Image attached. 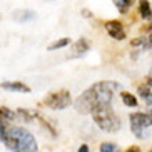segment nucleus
Returning <instances> with one entry per match:
<instances>
[{"label": "nucleus", "instance_id": "nucleus-11", "mask_svg": "<svg viewBox=\"0 0 152 152\" xmlns=\"http://www.w3.org/2000/svg\"><path fill=\"white\" fill-rule=\"evenodd\" d=\"M37 119H39V121L42 122V125H44V127H45L47 130H49V134L52 135V137H57V130H55V125L52 124V122H50L49 119H47V117L42 115V114H37Z\"/></svg>", "mask_w": 152, "mask_h": 152}, {"label": "nucleus", "instance_id": "nucleus-13", "mask_svg": "<svg viewBox=\"0 0 152 152\" xmlns=\"http://www.w3.org/2000/svg\"><path fill=\"white\" fill-rule=\"evenodd\" d=\"M121 99H122V102H124V105H127V107H137L139 105L137 99L130 94V92H122Z\"/></svg>", "mask_w": 152, "mask_h": 152}, {"label": "nucleus", "instance_id": "nucleus-2", "mask_svg": "<svg viewBox=\"0 0 152 152\" xmlns=\"http://www.w3.org/2000/svg\"><path fill=\"white\" fill-rule=\"evenodd\" d=\"M2 142L12 152H37L39 149L35 137L22 127H10Z\"/></svg>", "mask_w": 152, "mask_h": 152}, {"label": "nucleus", "instance_id": "nucleus-7", "mask_svg": "<svg viewBox=\"0 0 152 152\" xmlns=\"http://www.w3.org/2000/svg\"><path fill=\"white\" fill-rule=\"evenodd\" d=\"M89 49H90V45H89V42H87V39H79L75 44L72 45L70 57H82V55H85L89 52Z\"/></svg>", "mask_w": 152, "mask_h": 152}, {"label": "nucleus", "instance_id": "nucleus-18", "mask_svg": "<svg viewBox=\"0 0 152 152\" xmlns=\"http://www.w3.org/2000/svg\"><path fill=\"white\" fill-rule=\"evenodd\" d=\"M0 114L5 117V119H9L10 122L12 121H15L17 119V112H14V110H10V109H7V107H0Z\"/></svg>", "mask_w": 152, "mask_h": 152}, {"label": "nucleus", "instance_id": "nucleus-3", "mask_svg": "<svg viewBox=\"0 0 152 152\" xmlns=\"http://www.w3.org/2000/svg\"><path fill=\"white\" fill-rule=\"evenodd\" d=\"M92 117H94V122L99 125V129L105 130V132H117L122 127L121 119H119V115L114 112V109L110 105H105V107L94 110Z\"/></svg>", "mask_w": 152, "mask_h": 152}, {"label": "nucleus", "instance_id": "nucleus-22", "mask_svg": "<svg viewBox=\"0 0 152 152\" xmlns=\"http://www.w3.org/2000/svg\"><path fill=\"white\" fill-rule=\"evenodd\" d=\"M84 12V17H90V14H89V10H82Z\"/></svg>", "mask_w": 152, "mask_h": 152}, {"label": "nucleus", "instance_id": "nucleus-23", "mask_svg": "<svg viewBox=\"0 0 152 152\" xmlns=\"http://www.w3.org/2000/svg\"><path fill=\"white\" fill-rule=\"evenodd\" d=\"M149 114H151V115H152V109H151V110H149Z\"/></svg>", "mask_w": 152, "mask_h": 152}, {"label": "nucleus", "instance_id": "nucleus-19", "mask_svg": "<svg viewBox=\"0 0 152 152\" xmlns=\"http://www.w3.org/2000/svg\"><path fill=\"white\" fill-rule=\"evenodd\" d=\"M34 17H35V15H34V12H30V10L23 12L22 15H17V18H18V20H22V22H23V20H28V18H34Z\"/></svg>", "mask_w": 152, "mask_h": 152}, {"label": "nucleus", "instance_id": "nucleus-17", "mask_svg": "<svg viewBox=\"0 0 152 152\" xmlns=\"http://www.w3.org/2000/svg\"><path fill=\"white\" fill-rule=\"evenodd\" d=\"M100 152H121L114 142H102L100 144Z\"/></svg>", "mask_w": 152, "mask_h": 152}, {"label": "nucleus", "instance_id": "nucleus-9", "mask_svg": "<svg viewBox=\"0 0 152 152\" xmlns=\"http://www.w3.org/2000/svg\"><path fill=\"white\" fill-rule=\"evenodd\" d=\"M132 47H140V49H152V32L145 34V37H139L130 42Z\"/></svg>", "mask_w": 152, "mask_h": 152}, {"label": "nucleus", "instance_id": "nucleus-4", "mask_svg": "<svg viewBox=\"0 0 152 152\" xmlns=\"http://www.w3.org/2000/svg\"><path fill=\"white\" fill-rule=\"evenodd\" d=\"M72 104V95L69 90H57V92H50L44 97L42 105L52 109V110H62L67 109Z\"/></svg>", "mask_w": 152, "mask_h": 152}, {"label": "nucleus", "instance_id": "nucleus-1", "mask_svg": "<svg viewBox=\"0 0 152 152\" xmlns=\"http://www.w3.org/2000/svg\"><path fill=\"white\" fill-rule=\"evenodd\" d=\"M121 89V84L114 80H102L90 85L75 100V110L80 114H92L94 110L110 105L114 94Z\"/></svg>", "mask_w": 152, "mask_h": 152}, {"label": "nucleus", "instance_id": "nucleus-10", "mask_svg": "<svg viewBox=\"0 0 152 152\" xmlns=\"http://www.w3.org/2000/svg\"><path fill=\"white\" fill-rule=\"evenodd\" d=\"M139 15L145 20L152 18V5L149 0H139Z\"/></svg>", "mask_w": 152, "mask_h": 152}, {"label": "nucleus", "instance_id": "nucleus-20", "mask_svg": "<svg viewBox=\"0 0 152 152\" xmlns=\"http://www.w3.org/2000/svg\"><path fill=\"white\" fill-rule=\"evenodd\" d=\"M79 152H90V151H89V145H87V144L80 145V147H79Z\"/></svg>", "mask_w": 152, "mask_h": 152}, {"label": "nucleus", "instance_id": "nucleus-8", "mask_svg": "<svg viewBox=\"0 0 152 152\" xmlns=\"http://www.w3.org/2000/svg\"><path fill=\"white\" fill-rule=\"evenodd\" d=\"M2 89L10 92H20V94H30V87L23 82H2Z\"/></svg>", "mask_w": 152, "mask_h": 152}, {"label": "nucleus", "instance_id": "nucleus-21", "mask_svg": "<svg viewBox=\"0 0 152 152\" xmlns=\"http://www.w3.org/2000/svg\"><path fill=\"white\" fill-rule=\"evenodd\" d=\"M125 152H140V149H139L137 145H132V147H129Z\"/></svg>", "mask_w": 152, "mask_h": 152}, {"label": "nucleus", "instance_id": "nucleus-6", "mask_svg": "<svg viewBox=\"0 0 152 152\" xmlns=\"http://www.w3.org/2000/svg\"><path fill=\"white\" fill-rule=\"evenodd\" d=\"M104 27H105V32L114 40H124L125 39V28L119 20H107L104 23Z\"/></svg>", "mask_w": 152, "mask_h": 152}, {"label": "nucleus", "instance_id": "nucleus-12", "mask_svg": "<svg viewBox=\"0 0 152 152\" xmlns=\"http://www.w3.org/2000/svg\"><path fill=\"white\" fill-rule=\"evenodd\" d=\"M112 2H114V5L117 7V10L121 14H127L129 9L132 7V4H134V0H112Z\"/></svg>", "mask_w": 152, "mask_h": 152}, {"label": "nucleus", "instance_id": "nucleus-15", "mask_svg": "<svg viewBox=\"0 0 152 152\" xmlns=\"http://www.w3.org/2000/svg\"><path fill=\"white\" fill-rule=\"evenodd\" d=\"M10 127H12V125H10V121L5 119V117L0 114V140H4L5 134H7V130H9Z\"/></svg>", "mask_w": 152, "mask_h": 152}, {"label": "nucleus", "instance_id": "nucleus-14", "mask_svg": "<svg viewBox=\"0 0 152 152\" xmlns=\"http://www.w3.org/2000/svg\"><path fill=\"white\" fill-rule=\"evenodd\" d=\"M17 112V115L18 117H22V121H27V122H32V119H37V112H30L27 110V109H18Z\"/></svg>", "mask_w": 152, "mask_h": 152}, {"label": "nucleus", "instance_id": "nucleus-5", "mask_svg": "<svg viewBox=\"0 0 152 152\" xmlns=\"http://www.w3.org/2000/svg\"><path fill=\"white\" fill-rule=\"evenodd\" d=\"M130 130L137 139H145V130L152 125V115L149 112H135L129 117Z\"/></svg>", "mask_w": 152, "mask_h": 152}, {"label": "nucleus", "instance_id": "nucleus-16", "mask_svg": "<svg viewBox=\"0 0 152 152\" xmlns=\"http://www.w3.org/2000/svg\"><path fill=\"white\" fill-rule=\"evenodd\" d=\"M69 44H70V39H69V37H64V39L55 40L54 44H50L47 49H49V50H57V49H62V47H67Z\"/></svg>", "mask_w": 152, "mask_h": 152}, {"label": "nucleus", "instance_id": "nucleus-24", "mask_svg": "<svg viewBox=\"0 0 152 152\" xmlns=\"http://www.w3.org/2000/svg\"><path fill=\"white\" fill-rule=\"evenodd\" d=\"M151 74H152V69H151Z\"/></svg>", "mask_w": 152, "mask_h": 152}]
</instances>
